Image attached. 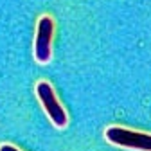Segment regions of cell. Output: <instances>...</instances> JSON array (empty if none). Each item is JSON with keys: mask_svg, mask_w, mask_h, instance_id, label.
Here are the masks:
<instances>
[{"mask_svg": "<svg viewBox=\"0 0 151 151\" xmlns=\"http://www.w3.org/2000/svg\"><path fill=\"white\" fill-rule=\"evenodd\" d=\"M36 93H38V99L42 101L43 110L47 113V117L50 119V122L56 128H65L68 122V117H67V111L61 108V104L56 99V93H54L52 86L47 81H40L36 86Z\"/></svg>", "mask_w": 151, "mask_h": 151, "instance_id": "obj_3", "label": "cell"}, {"mask_svg": "<svg viewBox=\"0 0 151 151\" xmlns=\"http://www.w3.org/2000/svg\"><path fill=\"white\" fill-rule=\"evenodd\" d=\"M0 151H20V149H16L11 144H2V146H0Z\"/></svg>", "mask_w": 151, "mask_h": 151, "instance_id": "obj_4", "label": "cell"}, {"mask_svg": "<svg viewBox=\"0 0 151 151\" xmlns=\"http://www.w3.org/2000/svg\"><path fill=\"white\" fill-rule=\"evenodd\" d=\"M52 36H54V20L49 14H43L38 20L36 40H34V58L38 63H49L52 56Z\"/></svg>", "mask_w": 151, "mask_h": 151, "instance_id": "obj_2", "label": "cell"}, {"mask_svg": "<svg viewBox=\"0 0 151 151\" xmlns=\"http://www.w3.org/2000/svg\"><path fill=\"white\" fill-rule=\"evenodd\" d=\"M104 137H106L108 142L121 146V147L151 151V135L149 133H140V131H131V129H126V128L111 126L104 131Z\"/></svg>", "mask_w": 151, "mask_h": 151, "instance_id": "obj_1", "label": "cell"}]
</instances>
